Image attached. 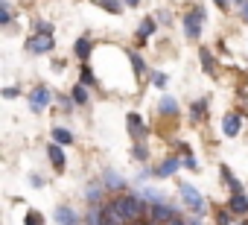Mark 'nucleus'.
Wrapping results in <instances>:
<instances>
[{"label": "nucleus", "instance_id": "f3484780", "mask_svg": "<svg viewBox=\"0 0 248 225\" xmlns=\"http://www.w3.org/2000/svg\"><path fill=\"white\" fill-rule=\"evenodd\" d=\"M152 32H155V18H143V24L138 27V41L143 44V41H146Z\"/></svg>", "mask_w": 248, "mask_h": 225}, {"label": "nucleus", "instance_id": "aec40b11", "mask_svg": "<svg viewBox=\"0 0 248 225\" xmlns=\"http://www.w3.org/2000/svg\"><path fill=\"white\" fill-rule=\"evenodd\" d=\"M219 173H222V178H225V184H228V187H231L233 193H239V190H242V184H239V181H236V178L231 176V167H225V164H222V167H219Z\"/></svg>", "mask_w": 248, "mask_h": 225}, {"label": "nucleus", "instance_id": "f704fd0d", "mask_svg": "<svg viewBox=\"0 0 248 225\" xmlns=\"http://www.w3.org/2000/svg\"><path fill=\"white\" fill-rule=\"evenodd\" d=\"M59 99H62V102H59V105H62V111H70V108L76 105V102H70V96H59Z\"/></svg>", "mask_w": 248, "mask_h": 225}, {"label": "nucleus", "instance_id": "f03ea898", "mask_svg": "<svg viewBox=\"0 0 248 225\" xmlns=\"http://www.w3.org/2000/svg\"><path fill=\"white\" fill-rule=\"evenodd\" d=\"M202 24H204V9L202 6H196L193 12L184 15V35H187V41H199L202 38Z\"/></svg>", "mask_w": 248, "mask_h": 225}, {"label": "nucleus", "instance_id": "ddd939ff", "mask_svg": "<svg viewBox=\"0 0 248 225\" xmlns=\"http://www.w3.org/2000/svg\"><path fill=\"white\" fill-rule=\"evenodd\" d=\"M73 53H76V59H88L91 53H93V44H91V38L88 35H82V38H76V44H73Z\"/></svg>", "mask_w": 248, "mask_h": 225}, {"label": "nucleus", "instance_id": "dca6fc26", "mask_svg": "<svg viewBox=\"0 0 248 225\" xmlns=\"http://www.w3.org/2000/svg\"><path fill=\"white\" fill-rule=\"evenodd\" d=\"M102 193H105V184H88V187H85V199H88L91 205L102 202Z\"/></svg>", "mask_w": 248, "mask_h": 225}, {"label": "nucleus", "instance_id": "ea45409f", "mask_svg": "<svg viewBox=\"0 0 248 225\" xmlns=\"http://www.w3.org/2000/svg\"><path fill=\"white\" fill-rule=\"evenodd\" d=\"M178 152H181V158H184V155H190V146H187V144H178Z\"/></svg>", "mask_w": 248, "mask_h": 225}, {"label": "nucleus", "instance_id": "412c9836", "mask_svg": "<svg viewBox=\"0 0 248 225\" xmlns=\"http://www.w3.org/2000/svg\"><path fill=\"white\" fill-rule=\"evenodd\" d=\"M93 3H99L105 12H111V15H120L123 12V3H120V0H93Z\"/></svg>", "mask_w": 248, "mask_h": 225}, {"label": "nucleus", "instance_id": "79ce46f5", "mask_svg": "<svg viewBox=\"0 0 248 225\" xmlns=\"http://www.w3.org/2000/svg\"><path fill=\"white\" fill-rule=\"evenodd\" d=\"M105 225H114V222H105Z\"/></svg>", "mask_w": 248, "mask_h": 225}, {"label": "nucleus", "instance_id": "2f4dec72", "mask_svg": "<svg viewBox=\"0 0 248 225\" xmlns=\"http://www.w3.org/2000/svg\"><path fill=\"white\" fill-rule=\"evenodd\" d=\"M35 32H41V35H53V27L44 24V21H38V24H35Z\"/></svg>", "mask_w": 248, "mask_h": 225}, {"label": "nucleus", "instance_id": "f8f14e48", "mask_svg": "<svg viewBox=\"0 0 248 225\" xmlns=\"http://www.w3.org/2000/svg\"><path fill=\"white\" fill-rule=\"evenodd\" d=\"M56 222H59V225H76L79 219H76V210H73V208L59 205V208H56Z\"/></svg>", "mask_w": 248, "mask_h": 225}, {"label": "nucleus", "instance_id": "c9c22d12", "mask_svg": "<svg viewBox=\"0 0 248 225\" xmlns=\"http://www.w3.org/2000/svg\"><path fill=\"white\" fill-rule=\"evenodd\" d=\"M236 9H239V15H242V18H245V21H248V0H242V3H239V6H236Z\"/></svg>", "mask_w": 248, "mask_h": 225}, {"label": "nucleus", "instance_id": "72a5a7b5", "mask_svg": "<svg viewBox=\"0 0 248 225\" xmlns=\"http://www.w3.org/2000/svg\"><path fill=\"white\" fill-rule=\"evenodd\" d=\"M140 196H146L149 202H161V196H158L155 190H149V187H146V190H140Z\"/></svg>", "mask_w": 248, "mask_h": 225}, {"label": "nucleus", "instance_id": "423d86ee", "mask_svg": "<svg viewBox=\"0 0 248 225\" xmlns=\"http://www.w3.org/2000/svg\"><path fill=\"white\" fill-rule=\"evenodd\" d=\"M30 99H32V102H30V105H32V111H41V108H47V105L53 102V91H50L47 85H38V88L32 91V96H30Z\"/></svg>", "mask_w": 248, "mask_h": 225}, {"label": "nucleus", "instance_id": "393cba45", "mask_svg": "<svg viewBox=\"0 0 248 225\" xmlns=\"http://www.w3.org/2000/svg\"><path fill=\"white\" fill-rule=\"evenodd\" d=\"M0 24H3V27H9V24H12V6L6 3V0L0 3Z\"/></svg>", "mask_w": 248, "mask_h": 225}, {"label": "nucleus", "instance_id": "bb28decb", "mask_svg": "<svg viewBox=\"0 0 248 225\" xmlns=\"http://www.w3.org/2000/svg\"><path fill=\"white\" fill-rule=\"evenodd\" d=\"M24 225H44V216H41L38 210H27V216H24Z\"/></svg>", "mask_w": 248, "mask_h": 225}, {"label": "nucleus", "instance_id": "9b49d317", "mask_svg": "<svg viewBox=\"0 0 248 225\" xmlns=\"http://www.w3.org/2000/svg\"><path fill=\"white\" fill-rule=\"evenodd\" d=\"M239 129H242V117H239V114H228V117L222 120V132H225L228 138L239 135Z\"/></svg>", "mask_w": 248, "mask_h": 225}, {"label": "nucleus", "instance_id": "f257e3e1", "mask_svg": "<svg viewBox=\"0 0 248 225\" xmlns=\"http://www.w3.org/2000/svg\"><path fill=\"white\" fill-rule=\"evenodd\" d=\"M114 205H117V210H120V216H123V222H138L149 208L143 205V199L140 196H120V199H114Z\"/></svg>", "mask_w": 248, "mask_h": 225}, {"label": "nucleus", "instance_id": "39448f33", "mask_svg": "<svg viewBox=\"0 0 248 225\" xmlns=\"http://www.w3.org/2000/svg\"><path fill=\"white\" fill-rule=\"evenodd\" d=\"M149 216H152V222H164V225H167V222L175 219L178 213H175L170 205H164V202H152V205H149Z\"/></svg>", "mask_w": 248, "mask_h": 225}, {"label": "nucleus", "instance_id": "20e7f679", "mask_svg": "<svg viewBox=\"0 0 248 225\" xmlns=\"http://www.w3.org/2000/svg\"><path fill=\"white\" fill-rule=\"evenodd\" d=\"M181 199H184V205H187L190 210H196V213L204 208V199L199 196V190H196L193 184H181Z\"/></svg>", "mask_w": 248, "mask_h": 225}, {"label": "nucleus", "instance_id": "473e14b6", "mask_svg": "<svg viewBox=\"0 0 248 225\" xmlns=\"http://www.w3.org/2000/svg\"><path fill=\"white\" fill-rule=\"evenodd\" d=\"M181 161H184V167H187V170H196V167H199V164H196V155H193V152H190V155H184Z\"/></svg>", "mask_w": 248, "mask_h": 225}, {"label": "nucleus", "instance_id": "6ab92c4d", "mask_svg": "<svg viewBox=\"0 0 248 225\" xmlns=\"http://www.w3.org/2000/svg\"><path fill=\"white\" fill-rule=\"evenodd\" d=\"M53 141H56V144H64V146H70V144H73V135H70V129H62V126H56V129H53Z\"/></svg>", "mask_w": 248, "mask_h": 225}, {"label": "nucleus", "instance_id": "a211bd4d", "mask_svg": "<svg viewBox=\"0 0 248 225\" xmlns=\"http://www.w3.org/2000/svg\"><path fill=\"white\" fill-rule=\"evenodd\" d=\"M85 222H88V225H105V210H99L96 205H91V210H88Z\"/></svg>", "mask_w": 248, "mask_h": 225}, {"label": "nucleus", "instance_id": "a19ab883", "mask_svg": "<svg viewBox=\"0 0 248 225\" xmlns=\"http://www.w3.org/2000/svg\"><path fill=\"white\" fill-rule=\"evenodd\" d=\"M126 3H129V6H138V3H140V0H126Z\"/></svg>", "mask_w": 248, "mask_h": 225}, {"label": "nucleus", "instance_id": "58836bf2", "mask_svg": "<svg viewBox=\"0 0 248 225\" xmlns=\"http://www.w3.org/2000/svg\"><path fill=\"white\" fill-rule=\"evenodd\" d=\"M213 3H216L219 9H231V0H213Z\"/></svg>", "mask_w": 248, "mask_h": 225}, {"label": "nucleus", "instance_id": "0eeeda50", "mask_svg": "<svg viewBox=\"0 0 248 225\" xmlns=\"http://www.w3.org/2000/svg\"><path fill=\"white\" fill-rule=\"evenodd\" d=\"M126 123H129V132H132L135 144H138V141H143V138L149 135V126L143 123V117H140V114H129V117H126Z\"/></svg>", "mask_w": 248, "mask_h": 225}, {"label": "nucleus", "instance_id": "5701e85b", "mask_svg": "<svg viewBox=\"0 0 248 225\" xmlns=\"http://www.w3.org/2000/svg\"><path fill=\"white\" fill-rule=\"evenodd\" d=\"M129 62H132V67H135L138 76H146V62H143L138 53H129Z\"/></svg>", "mask_w": 248, "mask_h": 225}, {"label": "nucleus", "instance_id": "b1692460", "mask_svg": "<svg viewBox=\"0 0 248 225\" xmlns=\"http://www.w3.org/2000/svg\"><path fill=\"white\" fill-rule=\"evenodd\" d=\"M70 96H73V102H76V105H85V102H88V85H76Z\"/></svg>", "mask_w": 248, "mask_h": 225}, {"label": "nucleus", "instance_id": "7c9ffc66", "mask_svg": "<svg viewBox=\"0 0 248 225\" xmlns=\"http://www.w3.org/2000/svg\"><path fill=\"white\" fill-rule=\"evenodd\" d=\"M231 213H233L231 208H228V210H219V213H216V225H231Z\"/></svg>", "mask_w": 248, "mask_h": 225}, {"label": "nucleus", "instance_id": "cd10ccee", "mask_svg": "<svg viewBox=\"0 0 248 225\" xmlns=\"http://www.w3.org/2000/svg\"><path fill=\"white\" fill-rule=\"evenodd\" d=\"M149 76H152V85H155V88H167V82H170V76H167V73H158V70L149 73Z\"/></svg>", "mask_w": 248, "mask_h": 225}, {"label": "nucleus", "instance_id": "e433bc0d", "mask_svg": "<svg viewBox=\"0 0 248 225\" xmlns=\"http://www.w3.org/2000/svg\"><path fill=\"white\" fill-rule=\"evenodd\" d=\"M3 96H6V99H15V96H18V88H3Z\"/></svg>", "mask_w": 248, "mask_h": 225}, {"label": "nucleus", "instance_id": "9d476101", "mask_svg": "<svg viewBox=\"0 0 248 225\" xmlns=\"http://www.w3.org/2000/svg\"><path fill=\"white\" fill-rule=\"evenodd\" d=\"M181 164H184V161H178V158H167V161L155 170V178H170V176H175Z\"/></svg>", "mask_w": 248, "mask_h": 225}, {"label": "nucleus", "instance_id": "a878e982", "mask_svg": "<svg viewBox=\"0 0 248 225\" xmlns=\"http://www.w3.org/2000/svg\"><path fill=\"white\" fill-rule=\"evenodd\" d=\"M132 155H135L138 161H146V158H149V149L143 146V141H138V144L132 146Z\"/></svg>", "mask_w": 248, "mask_h": 225}, {"label": "nucleus", "instance_id": "4468645a", "mask_svg": "<svg viewBox=\"0 0 248 225\" xmlns=\"http://www.w3.org/2000/svg\"><path fill=\"white\" fill-rule=\"evenodd\" d=\"M102 184H105L108 190H123V187H126V178H123V176H117L114 170H105V176H102Z\"/></svg>", "mask_w": 248, "mask_h": 225}, {"label": "nucleus", "instance_id": "c85d7f7f", "mask_svg": "<svg viewBox=\"0 0 248 225\" xmlns=\"http://www.w3.org/2000/svg\"><path fill=\"white\" fill-rule=\"evenodd\" d=\"M190 111H193V120H202V117H204V111H207V102L202 99V102H196Z\"/></svg>", "mask_w": 248, "mask_h": 225}, {"label": "nucleus", "instance_id": "2eb2a0df", "mask_svg": "<svg viewBox=\"0 0 248 225\" xmlns=\"http://www.w3.org/2000/svg\"><path fill=\"white\" fill-rule=\"evenodd\" d=\"M158 111H161V114H167V117H175V114H178V102H175L172 96H161Z\"/></svg>", "mask_w": 248, "mask_h": 225}, {"label": "nucleus", "instance_id": "4be33fe9", "mask_svg": "<svg viewBox=\"0 0 248 225\" xmlns=\"http://www.w3.org/2000/svg\"><path fill=\"white\" fill-rule=\"evenodd\" d=\"M199 62H202L204 73H213V56H210V50H207V47H202V50H199Z\"/></svg>", "mask_w": 248, "mask_h": 225}, {"label": "nucleus", "instance_id": "4c0bfd02", "mask_svg": "<svg viewBox=\"0 0 248 225\" xmlns=\"http://www.w3.org/2000/svg\"><path fill=\"white\" fill-rule=\"evenodd\" d=\"M167 225H193V222H187V219H184V216H175V219H170V222H167Z\"/></svg>", "mask_w": 248, "mask_h": 225}, {"label": "nucleus", "instance_id": "7ed1b4c3", "mask_svg": "<svg viewBox=\"0 0 248 225\" xmlns=\"http://www.w3.org/2000/svg\"><path fill=\"white\" fill-rule=\"evenodd\" d=\"M27 53H32V56H41V53H53V35H41V32H35L32 38H27Z\"/></svg>", "mask_w": 248, "mask_h": 225}, {"label": "nucleus", "instance_id": "6e6552de", "mask_svg": "<svg viewBox=\"0 0 248 225\" xmlns=\"http://www.w3.org/2000/svg\"><path fill=\"white\" fill-rule=\"evenodd\" d=\"M228 208H231L236 216H245V213H248V199H245V193H242V190H239V193H231Z\"/></svg>", "mask_w": 248, "mask_h": 225}, {"label": "nucleus", "instance_id": "1a4fd4ad", "mask_svg": "<svg viewBox=\"0 0 248 225\" xmlns=\"http://www.w3.org/2000/svg\"><path fill=\"white\" fill-rule=\"evenodd\" d=\"M47 155H50V164L62 173V170H64V152H62V144H56V141L47 144Z\"/></svg>", "mask_w": 248, "mask_h": 225}, {"label": "nucleus", "instance_id": "c756f323", "mask_svg": "<svg viewBox=\"0 0 248 225\" xmlns=\"http://www.w3.org/2000/svg\"><path fill=\"white\" fill-rule=\"evenodd\" d=\"M82 85H96V76L91 67H82Z\"/></svg>", "mask_w": 248, "mask_h": 225}]
</instances>
